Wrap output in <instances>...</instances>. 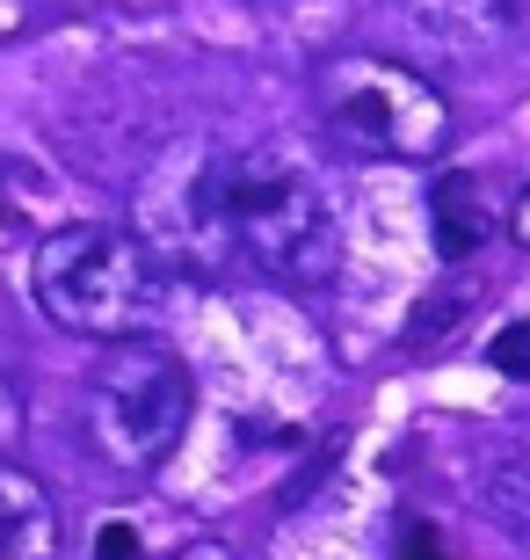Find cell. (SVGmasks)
<instances>
[{"mask_svg": "<svg viewBox=\"0 0 530 560\" xmlns=\"http://www.w3.org/2000/svg\"><path fill=\"white\" fill-rule=\"evenodd\" d=\"M516 0H392V22L414 51H436V59H487L502 51L516 30Z\"/></svg>", "mask_w": 530, "mask_h": 560, "instance_id": "cell-6", "label": "cell"}, {"mask_svg": "<svg viewBox=\"0 0 530 560\" xmlns=\"http://www.w3.org/2000/svg\"><path fill=\"white\" fill-rule=\"evenodd\" d=\"M139 241L153 248L167 277H211L233 270V241L219 219V145L211 139H182L139 189Z\"/></svg>", "mask_w": 530, "mask_h": 560, "instance_id": "cell-5", "label": "cell"}, {"mask_svg": "<svg viewBox=\"0 0 530 560\" xmlns=\"http://www.w3.org/2000/svg\"><path fill=\"white\" fill-rule=\"evenodd\" d=\"M175 560H233V553H225V546H211V539H197V546H182Z\"/></svg>", "mask_w": 530, "mask_h": 560, "instance_id": "cell-14", "label": "cell"}, {"mask_svg": "<svg viewBox=\"0 0 530 560\" xmlns=\"http://www.w3.org/2000/svg\"><path fill=\"white\" fill-rule=\"evenodd\" d=\"M320 117L334 145L364 161H428L450 139V103L400 59L356 51L320 73Z\"/></svg>", "mask_w": 530, "mask_h": 560, "instance_id": "cell-4", "label": "cell"}, {"mask_svg": "<svg viewBox=\"0 0 530 560\" xmlns=\"http://www.w3.org/2000/svg\"><path fill=\"white\" fill-rule=\"evenodd\" d=\"M219 219L233 262L284 291H327L342 270V219L291 145H219Z\"/></svg>", "mask_w": 530, "mask_h": 560, "instance_id": "cell-1", "label": "cell"}, {"mask_svg": "<svg viewBox=\"0 0 530 560\" xmlns=\"http://www.w3.org/2000/svg\"><path fill=\"white\" fill-rule=\"evenodd\" d=\"M494 226H502V219H494L480 175H444V183L428 189V233H436V255H444V262L480 255Z\"/></svg>", "mask_w": 530, "mask_h": 560, "instance_id": "cell-8", "label": "cell"}, {"mask_svg": "<svg viewBox=\"0 0 530 560\" xmlns=\"http://www.w3.org/2000/svg\"><path fill=\"white\" fill-rule=\"evenodd\" d=\"M0 560H66V517L37 474L0 458Z\"/></svg>", "mask_w": 530, "mask_h": 560, "instance_id": "cell-7", "label": "cell"}, {"mask_svg": "<svg viewBox=\"0 0 530 560\" xmlns=\"http://www.w3.org/2000/svg\"><path fill=\"white\" fill-rule=\"evenodd\" d=\"M480 502L494 510V524H502L509 539L530 546V436L516 444V452H502V458L480 466Z\"/></svg>", "mask_w": 530, "mask_h": 560, "instance_id": "cell-9", "label": "cell"}, {"mask_svg": "<svg viewBox=\"0 0 530 560\" xmlns=\"http://www.w3.org/2000/svg\"><path fill=\"white\" fill-rule=\"evenodd\" d=\"M189 408H197V394H189L182 357L153 335H123V342H103V357L87 364L73 430H81V452L95 474L139 488L175 458Z\"/></svg>", "mask_w": 530, "mask_h": 560, "instance_id": "cell-2", "label": "cell"}, {"mask_svg": "<svg viewBox=\"0 0 530 560\" xmlns=\"http://www.w3.org/2000/svg\"><path fill=\"white\" fill-rule=\"evenodd\" d=\"M30 284H37V306L51 313L66 335L123 342V335H145L153 320H161L167 270L153 262V248H145L131 226L73 219V226H59V233L37 241Z\"/></svg>", "mask_w": 530, "mask_h": 560, "instance_id": "cell-3", "label": "cell"}, {"mask_svg": "<svg viewBox=\"0 0 530 560\" xmlns=\"http://www.w3.org/2000/svg\"><path fill=\"white\" fill-rule=\"evenodd\" d=\"M494 372L502 378H530V320H509L494 335Z\"/></svg>", "mask_w": 530, "mask_h": 560, "instance_id": "cell-10", "label": "cell"}, {"mask_svg": "<svg viewBox=\"0 0 530 560\" xmlns=\"http://www.w3.org/2000/svg\"><path fill=\"white\" fill-rule=\"evenodd\" d=\"M509 233H516V248H530V183L516 189V205H509Z\"/></svg>", "mask_w": 530, "mask_h": 560, "instance_id": "cell-13", "label": "cell"}, {"mask_svg": "<svg viewBox=\"0 0 530 560\" xmlns=\"http://www.w3.org/2000/svg\"><path fill=\"white\" fill-rule=\"evenodd\" d=\"M95 560H139V539H131L123 524H109V532H103V546H95Z\"/></svg>", "mask_w": 530, "mask_h": 560, "instance_id": "cell-12", "label": "cell"}, {"mask_svg": "<svg viewBox=\"0 0 530 560\" xmlns=\"http://www.w3.org/2000/svg\"><path fill=\"white\" fill-rule=\"evenodd\" d=\"M392 553H400V560H450L428 517H408V524H400V546H392Z\"/></svg>", "mask_w": 530, "mask_h": 560, "instance_id": "cell-11", "label": "cell"}]
</instances>
